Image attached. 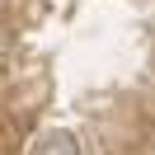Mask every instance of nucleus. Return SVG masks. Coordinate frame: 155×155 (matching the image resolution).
Segmentation results:
<instances>
[{"mask_svg":"<svg viewBox=\"0 0 155 155\" xmlns=\"http://www.w3.org/2000/svg\"><path fill=\"white\" fill-rule=\"evenodd\" d=\"M28 155H80V141H75V132H66V127H47L42 136H33Z\"/></svg>","mask_w":155,"mask_h":155,"instance_id":"obj_1","label":"nucleus"}]
</instances>
